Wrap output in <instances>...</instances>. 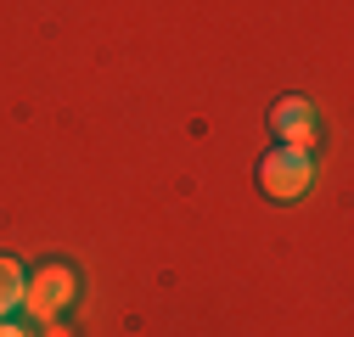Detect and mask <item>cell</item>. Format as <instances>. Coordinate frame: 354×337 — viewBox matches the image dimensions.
I'll return each instance as SVG.
<instances>
[{"label": "cell", "mask_w": 354, "mask_h": 337, "mask_svg": "<svg viewBox=\"0 0 354 337\" xmlns=\"http://www.w3.org/2000/svg\"><path fill=\"white\" fill-rule=\"evenodd\" d=\"M79 304V270L68 259H46L39 270H28L23 281V315L34 326H46V320H68V309Z\"/></svg>", "instance_id": "1"}, {"label": "cell", "mask_w": 354, "mask_h": 337, "mask_svg": "<svg viewBox=\"0 0 354 337\" xmlns=\"http://www.w3.org/2000/svg\"><path fill=\"white\" fill-rule=\"evenodd\" d=\"M315 175H321V163H315V152H304V146H270V152L259 157V191L270 197V202L309 197Z\"/></svg>", "instance_id": "2"}, {"label": "cell", "mask_w": 354, "mask_h": 337, "mask_svg": "<svg viewBox=\"0 0 354 337\" xmlns=\"http://www.w3.org/2000/svg\"><path fill=\"white\" fill-rule=\"evenodd\" d=\"M270 135H276V146L315 152V141H321V107L309 102V96H281L270 107Z\"/></svg>", "instance_id": "3"}, {"label": "cell", "mask_w": 354, "mask_h": 337, "mask_svg": "<svg viewBox=\"0 0 354 337\" xmlns=\"http://www.w3.org/2000/svg\"><path fill=\"white\" fill-rule=\"evenodd\" d=\"M23 281H28V270L12 259V253H0V320L23 309Z\"/></svg>", "instance_id": "4"}, {"label": "cell", "mask_w": 354, "mask_h": 337, "mask_svg": "<svg viewBox=\"0 0 354 337\" xmlns=\"http://www.w3.org/2000/svg\"><path fill=\"white\" fill-rule=\"evenodd\" d=\"M0 337H34V326L23 315H6V320H0Z\"/></svg>", "instance_id": "5"}, {"label": "cell", "mask_w": 354, "mask_h": 337, "mask_svg": "<svg viewBox=\"0 0 354 337\" xmlns=\"http://www.w3.org/2000/svg\"><path fill=\"white\" fill-rule=\"evenodd\" d=\"M39 337H73V326H68V320H46V326H39Z\"/></svg>", "instance_id": "6"}]
</instances>
